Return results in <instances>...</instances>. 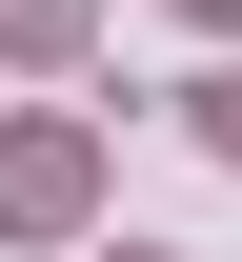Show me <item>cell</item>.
<instances>
[{"label":"cell","mask_w":242,"mask_h":262,"mask_svg":"<svg viewBox=\"0 0 242 262\" xmlns=\"http://www.w3.org/2000/svg\"><path fill=\"white\" fill-rule=\"evenodd\" d=\"M81 202H101V141H81V121H0V222H20V242H61Z\"/></svg>","instance_id":"obj_1"},{"label":"cell","mask_w":242,"mask_h":262,"mask_svg":"<svg viewBox=\"0 0 242 262\" xmlns=\"http://www.w3.org/2000/svg\"><path fill=\"white\" fill-rule=\"evenodd\" d=\"M81 20L101 0H0V61H81Z\"/></svg>","instance_id":"obj_2"},{"label":"cell","mask_w":242,"mask_h":262,"mask_svg":"<svg viewBox=\"0 0 242 262\" xmlns=\"http://www.w3.org/2000/svg\"><path fill=\"white\" fill-rule=\"evenodd\" d=\"M182 121H202V141H222V162H242V61H222V81H202V101H182Z\"/></svg>","instance_id":"obj_3"},{"label":"cell","mask_w":242,"mask_h":262,"mask_svg":"<svg viewBox=\"0 0 242 262\" xmlns=\"http://www.w3.org/2000/svg\"><path fill=\"white\" fill-rule=\"evenodd\" d=\"M182 20H242V0H182Z\"/></svg>","instance_id":"obj_4"},{"label":"cell","mask_w":242,"mask_h":262,"mask_svg":"<svg viewBox=\"0 0 242 262\" xmlns=\"http://www.w3.org/2000/svg\"><path fill=\"white\" fill-rule=\"evenodd\" d=\"M121 262H162V242H121Z\"/></svg>","instance_id":"obj_5"}]
</instances>
